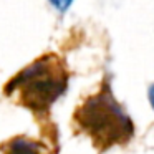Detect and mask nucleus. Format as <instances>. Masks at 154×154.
Listing matches in <instances>:
<instances>
[{"mask_svg":"<svg viewBox=\"0 0 154 154\" xmlns=\"http://www.w3.org/2000/svg\"><path fill=\"white\" fill-rule=\"evenodd\" d=\"M68 66L58 55L48 53L17 73L5 86V94L35 114H47L68 88Z\"/></svg>","mask_w":154,"mask_h":154,"instance_id":"nucleus-2","label":"nucleus"},{"mask_svg":"<svg viewBox=\"0 0 154 154\" xmlns=\"http://www.w3.org/2000/svg\"><path fill=\"white\" fill-rule=\"evenodd\" d=\"M73 126L76 133L90 137L98 151L124 146L134 136L133 121L116 101L108 81H104L94 94L85 98L75 109Z\"/></svg>","mask_w":154,"mask_h":154,"instance_id":"nucleus-1","label":"nucleus"},{"mask_svg":"<svg viewBox=\"0 0 154 154\" xmlns=\"http://www.w3.org/2000/svg\"><path fill=\"white\" fill-rule=\"evenodd\" d=\"M71 2H73V0H51V4L57 8H60V10H66Z\"/></svg>","mask_w":154,"mask_h":154,"instance_id":"nucleus-4","label":"nucleus"},{"mask_svg":"<svg viewBox=\"0 0 154 154\" xmlns=\"http://www.w3.org/2000/svg\"><path fill=\"white\" fill-rule=\"evenodd\" d=\"M53 146L27 136H17L2 144V154H53Z\"/></svg>","mask_w":154,"mask_h":154,"instance_id":"nucleus-3","label":"nucleus"},{"mask_svg":"<svg viewBox=\"0 0 154 154\" xmlns=\"http://www.w3.org/2000/svg\"><path fill=\"white\" fill-rule=\"evenodd\" d=\"M147 94H149V103H151V106H152V109H154V85H151V86H149Z\"/></svg>","mask_w":154,"mask_h":154,"instance_id":"nucleus-5","label":"nucleus"}]
</instances>
